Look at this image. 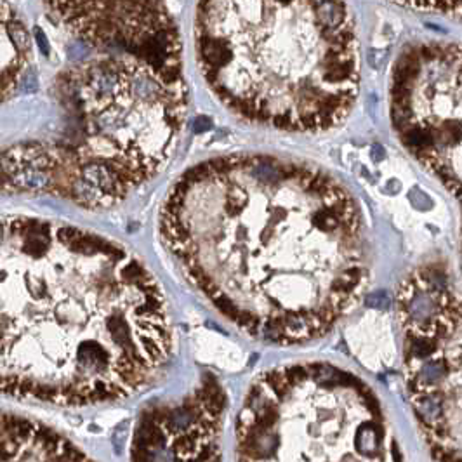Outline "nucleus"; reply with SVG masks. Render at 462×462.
Segmentation results:
<instances>
[{"label": "nucleus", "mask_w": 462, "mask_h": 462, "mask_svg": "<svg viewBox=\"0 0 462 462\" xmlns=\"http://www.w3.org/2000/svg\"><path fill=\"white\" fill-rule=\"evenodd\" d=\"M61 52L42 118L2 150L4 192L108 209L151 181L188 118L183 42L156 2L42 4Z\"/></svg>", "instance_id": "f03ea898"}, {"label": "nucleus", "mask_w": 462, "mask_h": 462, "mask_svg": "<svg viewBox=\"0 0 462 462\" xmlns=\"http://www.w3.org/2000/svg\"><path fill=\"white\" fill-rule=\"evenodd\" d=\"M32 61V40L24 23L9 4H2V101L12 99L23 86Z\"/></svg>", "instance_id": "6e6552de"}, {"label": "nucleus", "mask_w": 462, "mask_h": 462, "mask_svg": "<svg viewBox=\"0 0 462 462\" xmlns=\"http://www.w3.org/2000/svg\"><path fill=\"white\" fill-rule=\"evenodd\" d=\"M198 65L212 94L252 124L321 132L358 94L355 19L339 2H202Z\"/></svg>", "instance_id": "20e7f679"}, {"label": "nucleus", "mask_w": 462, "mask_h": 462, "mask_svg": "<svg viewBox=\"0 0 462 462\" xmlns=\"http://www.w3.org/2000/svg\"><path fill=\"white\" fill-rule=\"evenodd\" d=\"M226 414L223 384L205 374L186 395L139 414L130 462H221Z\"/></svg>", "instance_id": "423d86ee"}, {"label": "nucleus", "mask_w": 462, "mask_h": 462, "mask_svg": "<svg viewBox=\"0 0 462 462\" xmlns=\"http://www.w3.org/2000/svg\"><path fill=\"white\" fill-rule=\"evenodd\" d=\"M158 228L193 289L241 332L275 344L323 337L367 278L357 202L299 160H203L171 186Z\"/></svg>", "instance_id": "f257e3e1"}, {"label": "nucleus", "mask_w": 462, "mask_h": 462, "mask_svg": "<svg viewBox=\"0 0 462 462\" xmlns=\"http://www.w3.org/2000/svg\"><path fill=\"white\" fill-rule=\"evenodd\" d=\"M2 462H94L75 443L35 419L2 417Z\"/></svg>", "instance_id": "0eeeda50"}, {"label": "nucleus", "mask_w": 462, "mask_h": 462, "mask_svg": "<svg viewBox=\"0 0 462 462\" xmlns=\"http://www.w3.org/2000/svg\"><path fill=\"white\" fill-rule=\"evenodd\" d=\"M0 268L7 396L110 403L150 386L171 360L162 287L118 241L63 221L6 215Z\"/></svg>", "instance_id": "7ed1b4c3"}, {"label": "nucleus", "mask_w": 462, "mask_h": 462, "mask_svg": "<svg viewBox=\"0 0 462 462\" xmlns=\"http://www.w3.org/2000/svg\"><path fill=\"white\" fill-rule=\"evenodd\" d=\"M235 431L236 462H403L374 391L327 362L262 372Z\"/></svg>", "instance_id": "39448f33"}]
</instances>
